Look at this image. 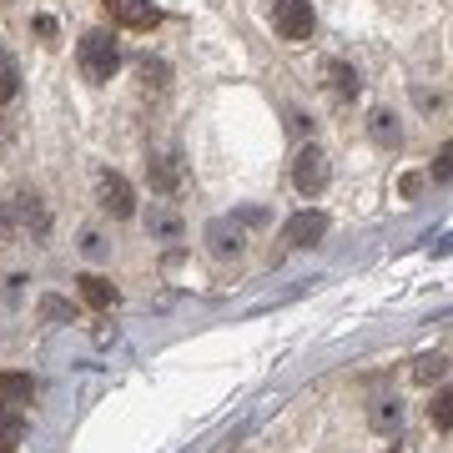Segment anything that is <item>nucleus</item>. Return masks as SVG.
Returning <instances> with one entry per match:
<instances>
[{
    "mask_svg": "<svg viewBox=\"0 0 453 453\" xmlns=\"http://www.w3.org/2000/svg\"><path fill=\"white\" fill-rule=\"evenodd\" d=\"M81 252H86V257H101V252H106V242H101L96 232H86V237H81Z\"/></svg>",
    "mask_w": 453,
    "mask_h": 453,
    "instance_id": "412c9836",
    "label": "nucleus"
},
{
    "mask_svg": "<svg viewBox=\"0 0 453 453\" xmlns=\"http://www.w3.org/2000/svg\"><path fill=\"white\" fill-rule=\"evenodd\" d=\"M96 196H101V207L111 211L116 222H127L131 211H136V192H131V181L121 177V172H101V177H96Z\"/></svg>",
    "mask_w": 453,
    "mask_h": 453,
    "instance_id": "20e7f679",
    "label": "nucleus"
},
{
    "mask_svg": "<svg viewBox=\"0 0 453 453\" xmlns=\"http://www.w3.org/2000/svg\"><path fill=\"white\" fill-rule=\"evenodd\" d=\"M333 81H338V96H342V101L357 96V71H348L342 61H333Z\"/></svg>",
    "mask_w": 453,
    "mask_h": 453,
    "instance_id": "f3484780",
    "label": "nucleus"
},
{
    "mask_svg": "<svg viewBox=\"0 0 453 453\" xmlns=\"http://www.w3.org/2000/svg\"><path fill=\"white\" fill-rule=\"evenodd\" d=\"M81 297H86V303H91V308H111V303H116V288H111V282H106V277H96V273H86L81 277Z\"/></svg>",
    "mask_w": 453,
    "mask_h": 453,
    "instance_id": "f8f14e48",
    "label": "nucleus"
},
{
    "mask_svg": "<svg viewBox=\"0 0 453 453\" xmlns=\"http://www.w3.org/2000/svg\"><path fill=\"white\" fill-rule=\"evenodd\" d=\"M16 91H20V61L0 46V101H11Z\"/></svg>",
    "mask_w": 453,
    "mask_h": 453,
    "instance_id": "4468645a",
    "label": "nucleus"
},
{
    "mask_svg": "<svg viewBox=\"0 0 453 453\" xmlns=\"http://www.w3.org/2000/svg\"><path fill=\"white\" fill-rule=\"evenodd\" d=\"M5 222H20V232H35V237H41V232H46V207H41V196H31V192H20V196H11V207L0 211V226Z\"/></svg>",
    "mask_w": 453,
    "mask_h": 453,
    "instance_id": "423d86ee",
    "label": "nucleus"
},
{
    "mask_svg": "<svg viewBox=\"0 0 453 453\" xmlns=\"http://www.w3.org/2000/svg\"><path fill=\"white\" fill-rule=\"evenodd\" d=\"M327 177H333L327 157L318 151V146H303V151H297V162H292V181H297V192H303V196H318V192L327 187Z\"/></svg>",
    "mask_w": 453,
    "mask_h": 453,
    "instance_id": "7ed1b4c3",
    "label": "nucleus"
},
{
    "mask_svg": "<svg viewBox=\"0 0 453 453\" xmlns=\"http://www.w3.org/2000/svg\"><path fill=\"white\" fill-rule=\"evenodd\" d=\"M65 312H71V308H65L61 297H46V303H41V318H46V323H61Z\"/></svg>",
    "mask_w": 453,
    "mask_h": 453,
    "instance_id": "aec40b11",
    "label": "nucleus"
},
{
    "mask_svg": "<svg viewBox=\"0 0 453 453\" xmlns=\"http://www.w3.org/2000/svg\"><path fill=\"white\" fill-rule=\"evenodd\" d=\"M35 398L31 372H0V408H20Z\"/></svg>",
    "mask_w": 453,
    "mask_h": 453,
    "instance_id": "1a4fd4ad",
    "label": "nucleus"
},
{
    "mask_svg": "<svg viewBox=\"0 0 453 453\" xmlns=\"http://www.w3.org/2000/svg\"><path fill=\"white\" fill-rule=\"evenodd\" d=\"M413 378H418L423 388H434V383H443V378H449V357H443V353L418 357V368H413Z\"/></svg>",
    "mask_w": 453,
    "mask_h": 453,
    "instance_id": "ddd939ff",
    "label": "nucleus"
},
{
    "mask_svg": "<svg viewBox=\"0 0 453 453\" xmlns=\"http://www.w3.org/2000/svg\"><path fill=\"white\" fill-rule=\"evenodd\" d=\"M151 187H157V192H172V187H177V162H172V157H157V166H151Z\"/></svg>",
    "mask_w": 453,
    "mask_h": 453,
    "instance_id": "dca6fc26",
    "label": "nucleus"
},
{
    "mask_svg": "<svg viewBox=\"0 0 453 453\" xmlns=\"http://www.w3.org/2000/svg\"><path fill=\"white\" fill-rule=\"evenodd\" d=\"M26 438V413L20 408H0V453H16Z\"/></svg>",
    "mask_w": 453,
    "mask_h": 453,
    "instance_id": "9b49d317",
    "label": "nucleus"
},
{
    "mask_svg": "<svg viewBox=\"0 0 453 453\" xmlns=\"http://www.w3.org/2000/svg\"><path fill=\"white\" fill-rule=\"evenodd\" d=\"M151 232H162V237H177L181 222L172 217V211H151Z\"/></svg>",
    "mask_w": 453,
    "mask_h": 453,
    "instance_id": "a211bd4d",
    "label": "nucleus"
},
{
    "mask_svg": "<svg viewBox=\"0 0 453 453\" xmlns=\"http://www.w3.org/2000/svg\"><path fill=\"white\" fill-rule=\"evenodd\" d=\"M207 242H211V252H242V222L237 217H217V222L207 226Z\"/></svg>",
    "mask_w": 453,
    "mask_h": 453,
    "instance_id": "6e6552de",
    "label": "nucleus"
},
{
    "mask_svg": "<svg viewBox=\"0 0 453 453\" xmlns=\"http://www.w3.org/2000/svg\"><path fill=\"white\" fill-rule=\"evenodd\" d=\"M398 136H403V131H398V121H393L388 111H372V142L378 146H398Z\"/></svg>",
    "mask_w": 453,
    "mask_h": 453,
    "instance_id": "2eb2a0df",
    "label": "nucleus"
},
{
    "mask_svg": "<svg viewBox=\"0 0 453 453\" xmlns=\"http://www.w3.org/2000/svg\"><path fill=\"white\" fill-rule=\"evenodd\" d=\"M453 398H449V393H438V398H434V418H438V428H443V434H449V423H453Z\"/></svg>",
    "mask_w": 453,
    "mask_h": 453,
    "instance_id": "6ab92c4d",
    "label": "nucleus"
},
{
    "mask_svg": "<svg viewBox=\"0 0 453 453\" xmlns=\"http://www.w3.org/2000/svg\"><path fill=\"white\" fill-rule=\"evenodd\" d=\"M106 11H111V20L127 26V31H151V26L162 20V5H157V0H106Z\"/></svg>",
    "mask_w": 453,
    "mask_h": 453,
    "instance_id": "39448f33",
    "label": "nucleus"
},
{
    "mask_svg": "<svg viewBox=\"0 0 453 453\" xmlns=\"http://www.w3.org/2000/svg\"><path fill=\"white\" fill-rule=\"evenodd\" d=\"M273 26L282 41H312V31H318L312 0H273Z\"/></svg>",
    "mask_w": 453,
    "mask_h": 453,
    "instance_id": "f03ea898",
    "label": "nucleus"
},
{
    "mask_svg": "<svg viewBox=\"0 0 453 453\" xmlns=\"http://www.w3.org/2000/svg\"><path fill=\"white\" fill-rule=\"evenodd\" d=\"M76 61H81V76L86 81L106 86L121 71V41L111 31H86L81 46H76Z\"/></svg>",
    "mask_w": 453,
    "mask_h": 453,
    "instance_id": "f257e3e1",
    "label": "nucleus"
},
{
    "mask_svg": "<svg viewBox=\"0 0 453 453\" xmlns=\"http://www.w3.org/2000/svg\"><path fill=\"white\" fill-rule=\"evenodd\" d=\"M368 418H372L378 434H398V428H403V403H398V398H372Z\"/></svg>",
    "mask_w": 453,
    "mask_h": 453,
    "instance_id": "9d476101",
    "label": "nucleus"
},
{
    "mask_svg": "<svg viewBox=\"0 0 453 453\" xmlns=\"http://www.w3.org/2000/svg\"><path fill=\"white\" fill-rule=\"evenodd\" d=\"M323 232H327V211H297V217H288V226H282V242L288 247H312V242H323Z\"/></svg>",
    "mask_w": 453,
    "mask_h": 453,
    "instance_id": "0eeeda50",
    "label": "nucleus"
}]
</instances>
